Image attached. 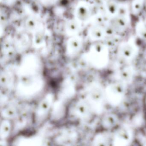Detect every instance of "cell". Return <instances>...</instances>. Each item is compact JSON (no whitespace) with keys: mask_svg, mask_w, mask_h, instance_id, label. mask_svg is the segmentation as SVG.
<instances>
[{"mask_svg":"<svg viewBox=\"0 0 146 146\" xmlns=\"http://www.w3.org/2000/svg\"><path fill=\"white\" fill-rule=\"evenodd\" d=\"M66 28L69 33H76L78 30V25L74 20H71L66 24Z\"/></svg>","mask_w":146,"mask_h":146,"instance_id":"1","label":"cell"},{"mask_svg":"<svg viewBox=\"0 0 146 146\" xmlns=\"http://www.w3.org/2000/svg\"><path fill=\"white\" fill-rule=\"evenodd\" d=\"M41 2L44 4H46L47 5H49L52 4L53 0H40Z\"/></svg>","mask_w":146,"mask_h":146,"instance_id":"2","label":"cell"}]
</instances>
